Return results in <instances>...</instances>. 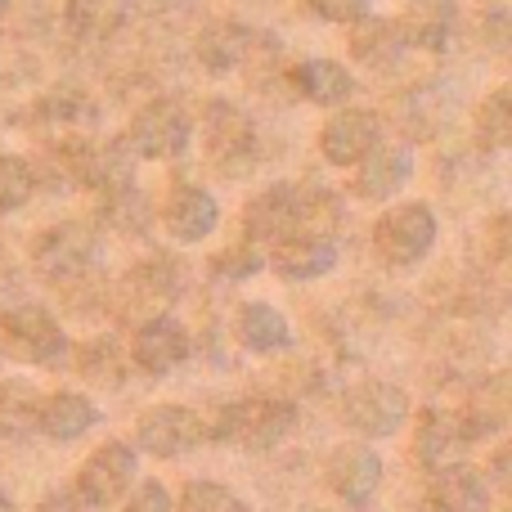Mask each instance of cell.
Instances as JSON below:
<instances>
[{
  "label": "cell",
  "instance_id": "1",
  "mask_svg": "<svg viewBox=\"0 0 512 512\" xmlns=\"http://www.w3.org/2000/svg\"><path fill=\"white\" fill-rule=\"evenodd\" d=\"M292 427H297V409L288 400L252 396V400H239V405H225L221 418L212 427H203V436L207 441H234L243 450H270Z\"/></svg>",
  "mask_w": 512,
  "mask_h": 512
},
{
  "label": "cell",
  "instance_id": "2",
  "mask_svg": "<svg viewBox=\"0 0 512 512\" xmlns=\"http://www.w3.org/2000/svg\"><path fill=\"white\" fill-rule=\"evenodd\" d=\"M0 342L23 364H54L68 351V337H63L59 319L45 306H14L0 319Z\"/></svg>",
  "mask_w": 512,
  "mask_h": 512
},
{
  "label": "cell",
  "instance_id": "3",
  "mask_svg": "<svg viewBox=\"0 0 512 512\" xmlns=\"http://www.w3.org/2000/svg\"><path fill=\"white\" fill-rule=\"evenodd\" d=\"M342 418L351 432L378 441V436L400 432V423L409 418V396L391 382H355L342 396Z\"/></svg>",
  "mask_w": 512,
  "mask_h": 512
},
{
  "label": "cell",
  "instance_id": "4",
  "mask_svg": "<svg viewBox=\"0 0 512 512\" xmlns=\"http://www.w3.org/2000/svg\"><path fill=\"white\" fill-rule=\"evenodd\" d=\"M436 239V216L423 203H400L378 216L373 225V248L387 265H409L418 261Z\"/></svg>",
  "mask_w": 512,
  "mask_h": 512
},
{
  "label": "cell",
  "instance_id": "5",
  "mask_svg": "<svg viewBox=\"0 0 512 512\" xmlns=\"http://www.w3.org/2000/svg\"><path fill=\"white\" fill-rule=\"evenodd\" d=\"M207 153H212L216 171L225 176H243L256 153V126L252 117L243 113L239 104H225V99H212L207 104Z\"/></svg>",
  "mask_w": 512,
  "mask_h": 512
},
{
  "label": "cell",
  "instance_id": "6",
  "mask_svg": "<svg viewBox=\"0 0 512 512\" xmlns=\"http://www.w3.org/2000/svg\"><path fill=\"white\" fill-rule=\"evenodd\" d=\"M126 144L140 158H180L189 149V113L176 99H153L135 113Z\"/></svg>",
  "mask_w": 512,
  "mask_h": 512
},
{
  "label": "cell",
  "instance_id": "7",
  "mask_svg": "<svg viewBox=\"0 0 512 512\" xmlns=\"http://www.w3.org/2000/svg\"><path fill=\"white\" fill-rule=\"evenodd\" d=\"M310 203L297 185H270L265 194H256L248 207H243V230H248V243H279L288 234L301 230Z\"/></svg>",
  "mask_w": 512,
  "mask_h": 512
},
{
  "label": "cell",
  "instance_id": "8",
  "mask_svg": "<svg viewBox=\"0 0 512 512\" xmlns=\"http://www.w3.org/2000/svg\"><path fill=\"white\" fill-rule=\"evenodd\" d=\"M131 481H135V454L126 450V445L108 441V445H99L86 463H81L77 499L86 508H113L117 499L131 490Z\"/></svg>",
  "mask_w": 512,
  "mask_h": 512
},
{
  "label": "cell",
  "instance_id": "9",
  "mask_svg": "<svg viewBox=\"0 0 512 512\" xmlns=\"http://www.w3.org/2000/svg\"><path fill=\"white\" fill-rule=\"evenodd\" d=\"M135 441H140V450L158 454V459H176V454L194 450V445L203 441V423L180 405H158V409H149V414H140Z\"/></svg>",
  "mask_w": 512,
  "mask_h": 512
},
{
  "label": "cell",
  "instance_id": "10",
  "mask_svg": "<svg viewBox=\"0 0 512 512\" xmlns=\"http://www.w3.org/2000/svg\"><path fill=\"white\" fill-rule=\"evenodd\" d=\"M131 360L140 364L144 373L162 378V373L180 369L189 360V333L176 324L171 315H158V319H144L140 333L131 337Z\"/></svg>",
  "mask_w": 512,
  "mask_h": 512
},
{
  "label": "cell",
  "instance_id": "11",
  "mask_svg": "<svg viewBox=\"0 0 512 512\" xmlns=\"http://www.w3.org/2000/svg\"><path fill=\"white\" fill-rule=\"evenodd\" d=\"M378 131H382L378 117L351 108V113H337L333 122H324L319 149H324V158L333 162V167H355L369 149H378Z\"/></svg>",
  "mask_w": 512,
  "mask_h": 512
},
{
  "label": "cell",
  "instance_id": "12",
  "mask_svg": "<svg viewBox=\"0 0 512 512\" xmlns=\"http://www.w3.org/2000/svg\"><path fill=\"white\" fill-rule=\"evenodd\" d=\"M95 256V239L81 225H54L32 243V261L45 279H63V274L86 270V261Z\"/></svg>",
  "mask_w": 512,
  "mask_h": 512
},
{
  "label": "cell",
  "instance_id": "13",
  "mask_svg": "<svg viewBox=\"0 0 512 512\" xmlns=\"http://www.w3.org/2000/svg\"><path fill=\"white\" fill-rule=\"evenodd\" d=\"M216 216L221 212H216V198L207 194V189L180 185L176 194L167 198V207H162V230L180 243H198L216 230Z\"/></svg>",
  "mask_w": 512,
  "mask_h": 512
},
{
  "label": "cell",
  "instance_id": "14",
  "mask_svg": "<svg viewBox=\"0 0 512 512\" xmlns=\"http://www.w3.org/2000/svg\"><path fill=\"white\" fill-rule=\"evenodd\" d=\"M427 508L432 512H486L490 508L486 477L477 468H463V463L436 468L432 486H427Z\"/></svg>",
  "mask_w": 512,
  "mask_h": 512
},
{
  "label": "cell",
  "instance_id": "15",
  "mask_svg": "<svg viewBox=\"0 0 512 512\" xmlns=\"http://www.w3.org/2000/svg\"><path fill=\"white\" fill-rule=\"evenodd\" d=\"M382 481V459L369 445H342L328 459V486L346 499V504H364Z\"/></svg>",
  "mask_w": 512,
  "mask_h": 512
},
{
  "label": "cell",
  "instance_id": "16",
  "mask_svg": "<svg viewBox=\"0 0 512 512\" xmlns=\"http://www.w3.org/2000/svg\"><path fill=\"white\" fill-rule=\"evenodd\" d=\"M337 265V243L328 234H288L274 243V270L283 279H319Z\"/></svg>",
  "mask_w": 512,
  "mask_h": 512
},
{
  "label": "cell",
  "instance_id": "17",
  "mask_svg": "<svg viewBox=\"0 0 512 512\" xmlns=\"http://www.w3.org/2000/svg\"><path fill=\"white\" fill-rule=\"evenodd\" d=\"M414 441H418V463L436 472V468L459 463L463 445H468V427H463L454 414H445V409H423Z\"/></svg>",
  "mask_w": 512,
  "mask_h": 512
},
{
  "label": "cell",
  "instance_id": "18",
  "mask_svg": "<svg viewBox=\"0 0 512 512\" xmlns=\"http://www.w3.org/2000/svg\"><path fill=\"white\" fill-rule=\"evenodd\" d=\"M95 423H99V409L86 396H77V391H54V396H45L36 405V427L45 436H54V441H72V436L90 432Z\"/></svg>",
  "mask_w": 512,
  "mask_h": 512
},
{
  "label": "cell",
  "instance_id": "19",
  "mask_svg": "<svg viewBox=\"0 0 512 512\" xmlns=\"http://www.w3.org/2000/svg\"><path fill=\"white\" fill-rule=\"evenodd\" d=\"M355 167H360L355 171V194L360 198H391L409 180L414 162H409V149H369Z\"/></svg>",
  "mask_w": 512,
  "mask_h": 512
},
{
  "label": "cell",
  "instance_id": "20",
  "mask_svg": "<svg viewBox=\"0 0 512 512\" xmlns=\"http://www.w3.org/2000/svg\"><path fill=\"white\" fill-rule=\"evenodd\" d=\"M454 27V0H427V5L409 9L405 18L396 23L400 41L418 45V50H445Z\"/></svg>",
  "mask_w": 512,
  "mask_h": 512
},
{
  "label": "cell",
  "instance_id": "21",
  "mask_svg": "<svg viewBox=\"0 0 512 512\" xmlns=\"http://www.w3.org/2000/svg\"><path fill=\"white\" fill-rule=\"evenodd\" d=\"M239 342L248 346L252 355H274V351H283V346L292 342L288 319H283L274 306H265V301H248V306L239 310Z\"/></svg>",
  "mask_w": 512,
  "mask_h": 512
},
{
  "label": "cell",
  "instance_id": "22",
  "mask_svg": "<svg viewBox=\"0 0 512 512\" xmlns=\"http://www.w3.org/2000/svg\"><path fill=\"white\" fill-rule=\"evenodd\" d=\"M131 18V0H68V27L81 41H108Z\"/></svg>",
  "mask_w": 512,
  "mask_h": 512
},
{
  "label": "cell",
  "instance_id": "23",
  "mask_svg": "<svg viewBox=\"0 0 512 512\" xmlns=\"http://www.w3.org/2000/svg\"><path fill=\"white\" fill-rule=\"evenodd\" d=\"M292 81H297V90L310 99V104H324V108H333V104H342V99H351V90H355L351 72H346L342 63H333V59H310V63H301V68L292 72Z\"/></svg>",
  "mask_w": 512,
  "mask_h": 512
},
{
  "label": "cell",
  "instance_id": "24",
  "mask_svg": "<svg viewBox=\"0 0 512 512\" xmlns=\"http://www.w3.org/2000/svg\"><path fill=\"white\" fill-rule=\"evenodd\" d=\"M248 41L252 36L243 32L239 23H212L203 36H198V63H203L207 72H230L243 63V54H248Z\"/></svg>",
  "mask_w": 512,
  "mask_h": 512
},
{
  "label": "cell",
  "instance_id": "25",
  "mask_svg": "<svg viewBox=\"0 0 512 512\" xmlns=\"http://www.w3.org/2000/svg\"><path fill=\"white\" fill-rule=\"evenodd\" d=\"M400 32H396V23H382V18H360L355 23V36H351V50L360 54L364 63H391L396 59V50H400Z\"/></svg>",
  "mask_w": 512,
  "mask_h": 512
},
{
  "label": "cell",
  "instance_id": "26",
  "mask_svg": "<svg viewBox=\"0 0 512 512\" xmlns=\"http://www.w3.org/2000/svg\"><path fill=\"white\" fill-rule=\"evenodd\" d=\"M477 144L490 153L508 149L512 144V95L508 90H495V95L481 104L477 113Z\"/></svg>",
  "mask_w": 512,
  "mask_h": 512
},
{
  "label": "cell",
  "instance_id": "27",
  "mask_svg": "<svg viewBox=\"0 0 512 512\" xmlns=\"http://www.w3.org/2000/svg\"><path fill=\"white\" fill-rule=\"evenodd\" d=\"M180 512H248V504L221 481H189L180 495Z\"/></svg>",
  "mask_w": 512,
  "mask_h": 512
},
{
  "label": "cell",
  "instance_id": "28",
  "mask_svg": "<svg viewBox=\"0 0 512 512\" xmlns=\"http://www.w3.org/2000/svg\"><path fill=\"white\" fill-rule=\"evenodd\" d=\"M36 189V176L23 158L14 153H0V212H18V207L32 198Z\"/></svg>",
  "mask_w": 512,
  "mask_h": 512
},
{
  "label": "cell",
  "instance_id": "29",
  "mask_svg": "<svg viewBox=\"0 0 512 512\" xmlns=\"http://www.w3.org/2000/svg\"><path fill=\"white\" fill-rule=\"evenodd\" d=\"M216 274H225V279H248V274H256L265 265V256H261V248H230V252H221L216 256Z\"/></svg>",
  "mask_w": 512,
  "mask_h": 512
},
{
  "label": "cell",
  "instance_id": "30",
  "mask_svg": "<svg viewBox=\"0 0 512 512\" xmlns=\"http://www.w3.org/2000/svg\"><path fill=\"white\" fill-rule=\"evenodd\" d=\"M306 5L319 18H328V23H360V18H369V0H306Z\"/></svg>",
  "mask_w": 512,
  "mask_h": 512
},
{
  "label": "cell",
  "instance_id": "31",
  "mask_svg": "<svg viewBox=\"0 0 512 512\" xmlns=\"http://www.w3.org/2000/svg\"><path fill=\"white\" fill-rule=\"evenodd\" d=\"M126 512H171V495L162 481H144L135 486V495L126 499Z\"/></svg>",
  "mask_w": 512,
  "mask_h": 512
},
{
  "label": "cell",
  "instance_id": "32",
  "mask_svg": "<svg viewBox=\"0 0 512 512\" xmlns=\"http://www.w3.org/2000/svg\"><path fill=\"white\" fill-rule=\"evenodd\" d=\"M504 23H508V0H495V5H490V18H486V41L495 45V50H504L508 45Z\"/></svg>",
  "mask_w": 512,
  "mask_h": 512
},
{
  "label": "cell",
  "instance_id": "33",
  "mask_svg": "<svg viewBox=\"0 0 512 512\" xmlns=\"http://www.w3.org/2000/svg\"><path fill=\"white\" fill-rule=\"evenodd\" d=\"M9 14V0H0V18H5Z\"/></svg>",
  "mask_w": 512,
  "mask_h": 512
}]
</instances>
